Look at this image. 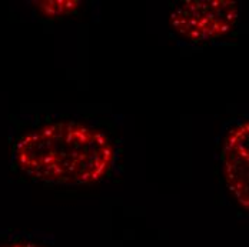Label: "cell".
Masks as SVG:
<instances>
[{"label": "cell", "mask_w": 249, "mask_h": 247, "mask_svg": "<svg viewBox=\"0 0 249 247\" xmlns=\"http://www.w3.org/2000/svg\"><path fill=\"white\" fill-rule=\"evenodd\" d=\"M116 145L106 130L80 120H53L20 134L12 148V166L33 181L88 186L109 176Z\"/></svg>", "instance_id": "6da1fadb"}, {"label": "cell", "mask_w": 249, "mask_h": 247, "mask_svg": "<svg viewBox=\"0 0 249 247\" xmlns=\"http://www.w3.org/2000/svg\"><path fill=\"white\" fill-rule=\"evenodd\" d=\"M239 4L232 0H188L171 12V26L185 40L192 43L213 42L235 29Z\"/></svg>", "instance_id": "7a4b0ae2"}, {"label": "cell", "mask_w": 249, "mask_h": 247, "mask_svg": "<svg viewBox=\"0 0 249 247\" xmlns=\"http://www.w3.org/2000/svg\"><path fill=\"white\" fill-rule=\"evenodd\" d=\"M249 124L239 120L232 124L222 137L221 169L226 189L235 201L248 212V166Z\"/></svg>", "instance_id": "3957f363"}, {"label": "cell", "mask_w": 249, "mask_h": 247, "mask_svg": "<svg viewBox=\"0 0 249 247\" xmlns=\"http://www.w3.org/2000/svg\"><path fill=\"white\" fill-rule=\"evenodd\" d=\"M37 15L43 19H60L71 16L80 9L82 1L79 0H39L32 1Z\"/></svg>", "instance_id": "277c9868"}, {"label": "cell", "mask_w": 249, "mask_h": 247, "mask_svg": "<svg viewBox=\"0 0 249 247\" xmlns=\"http://www.w3.org/2000/svg\"><path fill=\"white\" fill-rule=\"evenodd\" d=\"M0 247H42L36 243H32V242H25V240H15V242H10V243H6Z\"/></svg>", "instance_id": "5b68a950"}]
</instances>
